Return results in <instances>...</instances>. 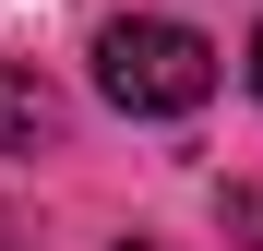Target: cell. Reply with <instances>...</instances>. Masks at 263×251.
Segmentation results:
<instances>
[{
  "label": "cell",
  "instance_id": "cell-1",
  "mask_svg": "<svg viewBox=\"0 0 263 251\" xmlns=\"http://www.w3.org/2000/svg\"><path fill=\"white\" fill-rule=\"evenodd\" d=\"M96 96L120 120H192L215 96V36L180 24V12H120L96 36Z\"/></svg>",
  "mask_w": 263,
  "mask_h": 251
},
{
  "label": "cell",
  "instance_id": "cell-2",
  "mask_svg": "<svg viewBox=\"0 0 263 251\" xmlns=\"http://www.w3.org/2000/svg\"><path fill=\"white\" fill-rule=\"evenodd\" d=\"M48 132H60V96H48L24 60H0V156H36Z\"/></svg>",
  "mask_w": 263,
  "mask_h": 251
},
{
  "label": "cell",
  "instance_id": "cell-3",
  "mask_svg": "<svg viewBox=\"0 0 263 251\" xmlns=\"http://www.w3.org/2000/svg\"><path fill=\"white\" fill-rule=\"evenodd\" d=\"M228 239H263V191H228Z\"/></svg>",
  "mask_w": 263,
  "mask_h": 251
},
{
  "label": "cell",
  "instance_id": "cell-4",
  "mask_svg": "<svg viewBox=\"0 0 263 251\" xmlns=\"http://www.w3.org/2000/svg\"><path fill=\"white\" fill-rule=\"evenodd\" d=\"M251 96H263V24H251Z\"/></svg>",
  "mask_w": 263,
  "mask_h": 251
},
{
  "label": "cell",
  "instance_id": "cell-5",
  "mask_svg": "<svg viewBox=\"0 0 263 251\" xmlns=\"http://www.w3.org/2000/svg\"><path fill=\"white\" fill-rule=\"evenodd\" d=\"M120 251H156V239H120Z\"/></svg>",
  "mask_w": 263,
  "mask_h": 251
}]
</instances>
